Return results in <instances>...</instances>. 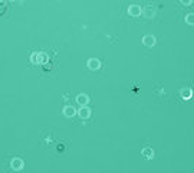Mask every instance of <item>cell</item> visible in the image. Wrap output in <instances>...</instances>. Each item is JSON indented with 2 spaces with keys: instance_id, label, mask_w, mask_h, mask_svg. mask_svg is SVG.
I'll use <instances>...</instances> for the list:
<instances>
[{
  "instance_id": "7a4b0ae2",
  "label": "cell",
  "mask_w": 194,
  "mask_h": 173,
  "mask_svg": "<svg viewBox=\"0 0 194 173\" xmlns=\"http://www.w3.org/2000/svg\"><path fill=\"white\" fill-rule=\"evenodd\" d=\"M10 167H12L13 170H22L25 167V162L22 160L20 157H15V159H12V162H10Z\"/></svg>"
},
{
  "instance_id": "3957f363",
  "label": "cell",
  "mask_w": 194,
  "mask_h": 173,
  "mask_svg": "<svg viewBox=\"0 0 194 173\" xmlns=\"http://www.w3.org/2000/svg\"><path fill=\"white\" fill-rule=\"evenodd\" d=\"M78 114L82 120H88V118H91V108L86 106H81V108L78 110Z\"/></svg>"
},
{
  "instance_id": "8fae6325",
  "label": "cell",
  "mask_w": 194,
  "mask_h": 173,
  "mask_svg": "<svg viewBox=\"0 0 194 173\" xmlns=\"http://www.w3.org/2000/svg\"><path fill=\"white\" fill-rule=\"evenodd\" d=\"M181 97L184 98V100H190V98L193 97V89L191 88H183L181 89Z\"/></svg>"
},
{
  "instance_id": "6da1fadb",
  "label": "cell",
  "mask_w": 194,
  "mask_h": 173,
  "mask_svg": "<svg viewBox=\"0 0 194 173\" xmlns=\"http://www.w3.org/2000/svg\"><path fill=\"white\" fill-rule=\"evenodd\" d=\"M48 54L45 52H33L32 55H30V62L32 63H37V65H43V63L48 62Z\"/></svg>"
},
{
  "instance_id": "52a82bcc",
  "label": "cell",
  "mask_w": 194,
  "mask_h": 173,
  "mask_svg": "<svg viewBox=\"0 0 194 173\" xmlns=\"http://www.w3.org/2000/svg\"><path fill=\"white\" fill-rule=\"evenodd\" d=\"M142 13H144V16L147 17V19H154L155 15H157V12H155V9H154L153 6H147V7L142 10Z\"/></svg>"
},
{
  "instance_id": "4fadbf2b",
  "label": "cell",
  "mask_w": 194,
  "mask_h": 173,
  "mask_svg": "<svg viewBox=\"0 0 194 173\" xmlns=\"http://www.w3.org/2000/svg\"><path fill=\"white\" fill-rule=\"evenodd\" d=\"M180 2H181L184 6H190V4L193 3V0H180Z\"/></svg>"
},
{
  "instance_id": "5b68a950",
  "label": "cell",
  "mask_w": 194,
  "mask_h": 173,
  "mask_svg": "<svg viewBox=\"0 0 194 173\" xmlns=\"http://www.w3.org/2000/svg\"><path fill=\"white\" fill-rule=\"evenodd\" d=\"M88 68L91 69V71H96L101 68V62H99V59L96 58H89L88 59Z\"/></svg>"
},
{
  "instance_id": "8992f818",
  "label": "cell",
  "mask_w": 194,
  "mask_h": 173,
  "mask_svg": "<svg viewBox=\"0 0 194 173\" xmlns=\"http://www.w3.org/2000/svg\"><path fill=\"white\" fill-rule=\"evenodd\" d=\"M142 43L147 48H153L155 45V38H154L153 35H145L144 38H142Z\"/></svg>"
},
{
  "instance_id": "9a60e30c",
  "label": "cell",
  "mask_w": 194,
  "mask_h": 173,
  "mask_svg": "<svg viewBox=\"0 0 194 173\" xmlns=\"http://www.w3.org/2000/svg\"><path fill=\"white\" fill-rule=\"evenodd\" d=\"M0 2H2V0H0Z\"/></svg>"
},
{
  "instance_id": "7c38bea8",
  "label": "cell",
  "mask_w": 194,
  "mask_h": 173,
  "mask_svg": "<svg viewBox=\"0 0 194 173\" xmlns=\"http://www.w3.org/2000/svg\"><path fill=\"white\" fill-rule=\"evenodd\" d=\"M186 22L188 23V25L194 26V13H188L186 16Z\"/></svg>"
},
{
  "instance_id": "277c9868",
  "label": "cell",
  "mask_w": 194,
  "mask_h": 173,
  "mask_svg": "<svg viewBox=\"0 0 194 173\" xmlns=\"http://www.w3.org/2000/svg\"><path fill=\"white\" fill-rule=\"evenodd\" d=\"M141 13H142V10H141V7L138 4H131L128 7V15L132 17H138Z\"/></svg>"
},
{
  "instance_id": "5bb4252c",
  "label": "cell",
  "mask_w": 194,
  "mask_h": 173,
  "mask_svg": "<svg viewBox=\"0 0 194 173\" xmlns=\"http://www.w3.org/2000/svg\"><path fill=\"white\" fill-rule=\"evenodd\" d=\"M10 2H15V0H10Z\"/></svg>"
},
{
  "instance_id": "9c48e42d",
  "label": "cell",
  "mask_w": 194,
  "mask_h": 173,
  "mask_svg": "<svg viewBox=\"0 0 194 173\" xmlns=\"http://www.w3.org/2000/svg\"><path fill=\"white\" fill-rule=\"evenodd\" d=\"M76 102H78L79 106H88L89 97H88L86 94H79L78 97H76Z\"/></svg>"
},
{
  "instance_id": "ba28073f",
  "label": "cell",
  "mask_w": 194,
  "mask_h": 173,
  "mask_svg": "<svg viewBox=\"0 0 194 173\" xmlns=\"http://www.w3.org/2000/svg\"><path fill=\"white\" fill-rule=\"evenodd\" d=\"M141 156L147 159V160H153L154 159V150L151 147H145L142 149V152H141Z\"/></svg>"
},
{
  "instance_id": "30bf717a",
  "label": "cell",
  "mask_w": 194,
  "mask_h": 173,
  "mask_svg": "<svg viewBox=\"0 0 194 173\" xmlns=\"http://www.w3.org/2000/svg\"><path fill=\"white\" fill-rule=\"evenodd\" d=\"M63 114H65V117H74V115L76 114V110H75L74 107L66 106L65 108H63Z\"/></svg>"
}]
</instances>
